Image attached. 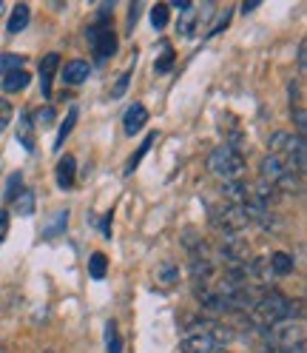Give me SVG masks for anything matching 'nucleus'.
I'll use <instances>...</instances> for the list:
<instances>
[{
	"label": "nucleus",
	"mask_w": 307,
	"mask_h": 353,
	"mask_svg": "<svg viewBox=\"0 0 307 353\" xmlns=\"http://www.w3.org/2000/svg\"><path fill=\"white\" fill-rule=\"evenodd\" d=\"M299 311H301L299 302H290L282 291H271V294L262 296L259 302H253V307H251V322H253L256 327H262V330H268L271 325H276V322H282V319H301Z\"/></svg>",
	"instance_id": "obj_1"
},
{
	"label": "nucleus",
	"mask_w": 307,
	"mask_h": 353,
	"mask_svg": "<svg viewBox=\"0 0 307 353\" xmlns=\"http://www.w3.org/2000/svg\"><path fill=\"white\" fill-rule=\"evenodd\" d=\"M268 154H276L279 160L288 163L296 174H304L307 168V145H304V137L299 134H288V131H276V134L268 140Z\"/></svg>",
	"instance_id": "obj_2"
},
{
	"label": "nucleus",
	"mask_w": 307,
	"mask_h": 353,
	"mask_svg": "<svg viewBox=\"0 0 307 353\" xmlns=\"http://www.w3.org/2000/svg\"><path fill=\"white\" fill-rule=\"evenodd\" d=\"M208 171L213 176H219L222 183L228 180H242L245 174V160H242V151H236L231 145H216L211 154H208Z\"/></svg>",
	"instance_id": "obj_3"
},
{
	"label": "nucleus",
	"mask_w": 307,
	"mask_h": 353,
	"mask_svg": "<svg viewBox=\"0 0 307 353\" xmlns=\"http://www.w3.org/2000/svg\"><path fill=\"white\" fill-rule=\"evenodd\" d=\"M268 353H284L304 345V322L301 319H282L265 330Z\"/></svg>",
	"instance_id": "obj_4"
},
{
	"label": "nucleus",
	"mask_w": 307,
	"mask_h": 353,
	"mask_svg": "<svg viewBox=\"0 0 307 353\" xmlns=\"http://www.w3.org/2000/svg\"><path fill=\"white\" fill-rule=\"evenodd\" d=\"M89 43H92L97 60H105V57H112L117 52V34H114L112 23H108L105 17H97L89 26Z\"/></svg>",
	"instance_id": "obj_5"
},
{
	"label": "nucleus",
	"mask_w": 307,
	"mask_h": 353,
	"mask_svg": "<svg viewBox=\"0 0 307 353\" xmlns=\"http://www.w3.org/2000/svg\"><path fill=\"white\" fill-rule=\"evenodd\" d=\"M290 171H293V168L284 163V160H279L276 154H268V157L259 163V180H265V183L276 185L282 176H284V174H290Z\"/></svg>",
	"instance_id": "obj_6"
},
{
	"label": "nucleus",
	"mask_w": 307,
	"mask_h": 353,
	"mask_svg": "<svg viewBox=\"0 0 307 353\" xmlns=\"http://www.w3.org/2000/svg\"><path fill=\"white\" fill-rule=\"evenodd\" d=\"M57 69H60V54L57 52H49L40 60V94L43 97H52V83H54Z\"/></svg>",
	"instance_id": "obj_7"
},
{
	"label": "nucleus",
	"mask_w": 307,
	"mask_h": 353,
	"mask_svg": "<svg viewBox=\"0 0 307 353\" xmlns=\"http://www.w3.org/2000/svg\"><path fill=\"white\" fill-rule=\"evenodd\" d=\"M148 123V108L142 103H134V105H128L125 108V114H123V128H125V134L128 137H134L137 131H142V125Z\"/></svg>",
	"instance_id": "obj_8"
},
{
	"label": "nucleus",
	"mask_w": 307,
	"mask_h": 353,
	"mask_svg": "<svg viewBox=\"0 0 307 353\" xmlns=\"http://www.w3.org/2000/svg\"><path fill=\"white\" fill-rule=\"evenodd\" d=\"M89 74H92V65L85 60H72V63H65V69H60V77L65 85H80L89 80Z\"/></svg>",
	"instance_id": "obj_9"
},
{
	"label": "nucleus",
	"mask_w": 307,
	"mask_h": 353,
	"mask_svg": "<svg viewBox=\"0 0 307 353\" xmlns=\"http://www.w3.org/2000/svg\"><path fill=\"white\" fill-rule=\"evenodd\" d=\"M222 194H225V203L245 205L251 200V183H245V180H228V183H222Z\"/></svg>",
	"instance_id": "obj_10"
},
{
	"label": "nucleus",
	"mask_w": 307,
	"mask_h": 353,
	"mask_svg": "<svg viewBox=\"0 0 307 353\" xmlns=\"http://www.w3.org/2000/svg\"><path fill=\"white\" fill-rule=\"evenodd\" d=\"M74 183H77V160L72 154H65V157L57 163V185L63 191H69V188H74Z\"/></svg>",
	"instance_id": "obj_11"
},
{
	"label": "nucleus",
	"mask_w": 307,
	"mask_h": 353,
	"mask_svg": "<svg viewBox=\"0 0 307 353\" xmlns=\"http://www.w3.org/2000/svg\"><path fill=\"white\" fill-rule=\"evenodd\" d=\"M216 347V342L208 334H188L180 342V353H211Z\"/></svg>",
	"instance_id": "obj_12"
},
{
	"label": "nucleus",
	"mask_w": 307,
	"mask_h": 353,
	"mask_svg": "<svg viewBox=\"0 0 307 353\" xmlns=\"http://www.w3.org/2000/svg\"><path fill=\"white\" fill-rule=\"evenodd\" d=\"M268 265H271L273 276H290V274L296 271V259H293V254H288V251L271 254V256H268Z\"/></svg>",
	"instance_id": "obj_13"
},
{
	"label": "nucleus",
	"mask_w": 307,
	"mask_h": 353,
	"mask_svg": "<svg viewBox=\"0 0 307 353\" xmlns=\"http://www.w3.org/2000/svg\"><path fill=\"white\" fill-rule=\"evenodd\" d=\"M29 80H32V74L26 69H20V72H12L6 77H0V88H3L6 94H17V92H23V88L29 85Z\"/></svg>",
	"instance_id": "obj_14"
},
{
	"label": "nucleus",
	"mask_w": 307,
	"mask_h": 353,
	"mask_svg": "<svg viewBox=\"0 0 307 353\" xmlns=\"http://www.w3.org/2000/svg\"><path fill=\"white\" fill-rule=\"evenodd\" d=\"M29 20H32V9L26 6V3H17L14 9H12V14H9V34H20L26 26H29Z\"/></svg>",
	"instance_id": "obj_15"
},
{
	"label": "nucleus",
	"mask_w": 307,
	"mask_h": 353,
	"mask_svg": "<svg viewBox=\"0 0 307 353\" xmlns=\"http://www.w3.org/2000/svg\"><path fill=\"white\" fill-rule=\"evenodd\" d=\"M17 143L23 145L26 151H34V123H32V114H20V123H17Z\"/></svg>",
	"instance_id": "obj_16"
},
{
	"label": "nucleus",
	"mask_w": 307,
	"mask_h": 353,
	"mask_svg": "<svg viewBox=\"0 0 307 353\" xmlns=\"http://www.w3.org/2000/svg\"><path fill=\"white\" fill-rule=\"evenodd\" d=\"M34 205H37V196H34V191L32 188H23L17 194V200H14V211L20 214V216H32L34 214Z\"/></svg>",
	"instance_id": "obj_17"
},
{
	"label": "nucleus",
	"mask_w": 307,
	"mask_h": 353,
	"mask_svg": "<svg viewBox=\"0 0 307 353\" xmlns=\"http://www.w3.org/2000/svg\"><path fill=\"white\" fill-rule=\"evenodd\" d=\"M77 117H80V112H77V108H69V114H65V120H63V125H60V137L54 140V148H63V143L69 140L72 128L77 125Z\"/></svg>",
	"instance_id": "obj_18"
},
{
	"label": "nucleus",
	"mask_w": 307,
	"mask_h": 353,
	"mask_svg": "<svg viewBox=\"0 0 307 353\" xmlns=\"http://www.w3.org/2000/svg\"><path fill=\"white\" fill-rule=\"evenodd\" d=\"M20 69H23V57L20 54H12V52L0 54V77H6L12 72H20Z\"/></svg>",
	"instance_id": "obj_19"
},
{
	"label": "nucleus",
	"mask_w": 307,
	"mask_h": 353,
	"mask_svg": "<svg viewBox=\"0 0 307 353\" xmlns=\"http://www.w3.org/2000/svg\"><path fill=\"white\" fill-rule=\"evenodd\" d=\"M168 20H171V9L165 3H157V6H151V26L154 29H165L168 26Z\"/></svg>",
	"instance_id": "obj_20"
},
{
	"label": "nucleus",
	"mask_w": 307,
	"mask_h": 353,
	"mask_svg": "<svg viewBox=\"0 0 307 353\" xmlns=\"http://www.w3.org/2000/svg\"><path fill=\"white\" fill-rule=\"evenodd\" d=\"M154 140H157V134H148L145 140H142V145L137 148V154H131V160H128V165H125V174H131V171H134L137 165H140V160L145 157V154L151 151V145H154Z\"/></svg>",
	"instance_id": "obj_21"
},
{
	"label": "nucleus",
	"mask_w": 307,
	"mask_h": 353,
	"mask_svg": "<svg viewBox=\"0 0 307 353\" xmlns=\"http://www.w3.org/2000/svg\"><path fill=\"white\" fill-rule=\"evenodd\" d=\"M105 268H108L105 254H92V256H89V274H92L94 279H103V276H105Z\"/></svg>",
	"instance_id": "obj_22"
},
{
	"label": "nucleus",
	"mask_w": 307,
	"mask_h": 353,
	"mask_svg": "<svg viewBox=\"0 0 307 353\" xmlns=\"http://www.w3.org/2000/svg\"><path fill=\"white\" fill-rule=\"evenodd\" d=\"M20 191H23V174L14 171V174L9 176V185H6V203H14Z\"/></svg>",
	"instance_id": "obj_23"
},
{
	"label": "nucleus",
	"mask_w": 307,
	"mask_h": 353,
	"mask_svg": "<svg viewBox=\"0 0 307 353\" xmlns=\"http://www.w3.org/2000/svg\"><path fill=\"white\" fill-rule=\"evenodd\" d=\"M54 117H57V114H54V108L46 105V108H37V112L32 114V123L40 125V128H49V125L54 123Z\"/></svg>",
	"instance_id": "obj_24"
},
{
	"label": "nucleus",
	"mask_w": 307,
	"mask_h": 353,
	"mask_svg": "<svg viewBox=\"0 0 307 353\" xmlns=\"http://www.w3.org/2000/svg\"><path fill=\"white\" fill-rule=\"evenodd\" d=\"M105 336H108V353H120L123 342H120V334H117V322H114V319L108 322V327H105Z\"/></svg>",
	"instance_id": "obj_25"
},
{
	"label": "nucleus",
	"mask_w": 307,
	"mask_h": 353,
	"mask_svg": "<svg viewBox=\"0 0 307 353\" xmlns=\"http://www.w3.org/2000/svg\"><path fill=\"white\" fill-rule=\"evenodd\" d=\"M12 117H14V105L6 97H0V131H6V125L12 123Z\"/></svg>",
	"instance_id": "obj_26"
},
{
	"label": "nucleus",
	"mask_w": 307,
	"mask_h": 353,
	"mask_svg": "<svg viewBox=\"0 0 307 353\" xmlns=\"http://www.w3.org/2000/svg\"><path fill=\"white\" fill-rule=\"evenodd\" d=\"M162 46H165V52H162V57H160L157 63H154V69H157L160 74H165V72H171V63H173V52L168 49V43H162Z\"/></svg>",
	"instance_id": "obj_27"
},
{
	"label": "nucleus",
	"mask_w": 307,
	"mask_h": 353,
	"mask_svg": "<svg viewBox=\"0 0 307 353\" xmlns=\"http://www.w3.org/2000/svg\"><path fill=\"white\" fill-rule=\"evenodd\" d=\"M65 223H69V211H60V214H57V219H54V223L49 225V231H46V234H43V236H46V239L57 236V234L63 231V225H65Z\"/></svg>",
	"instance_id": "obj_28"
},
{
	"label": "nucleus",
	"mask_w": 307,
	"mask_h": 353,
	"mask_svg": "<svg viewBox=\"0 0 307 353\" xmlns=\"http://www.w3.org/2000/svg\"><path fill=\"white\" fill-rule=\"evenodd\" d=\"M128 83H131V72H125L117 83H114V88H112V97L114 100H120V97H125V92H128Z\"/></svg>",
	"instance_id": "obj_29"
},
{
	"label": "nucleus",
	"mask_w": 307,
	"mask_h": 353,
	"mask_svg": "<svg viewBox=\"0 0 307 353\" xmlns=\"http://www.w3.org/2000/svg\"><path fill=\"white\" fill-rule=\"evenodd\" d=\"M160 279H162L165 285H171L173 279H177V265H173V262H165L162 268H160Z\"/></svg>",
	"instance_id": "obj_30"
},
{
	"label": "nucleus",
	"mask_w": 307,
	"mask_h": 353,
	"mask_svg": "<svg viewBox=\"0 0 307 353\" xmlns=\"http://www.w3.org/2000/svg\"><path fill=\"white\" fill-rule=\"evenodd\" d=\"M296 69H299V74H304V72H307V46H304V43H299V52H296Z\"/></svg>",
	"instance_id": "obj_31"
},
{
	"label": "nucleus",
	"mask_w": 307,
	"mask_h": 353,
	"mask_svg": "<svg viewBox=\"0 0 307 353\" xmlns=\"http://www.w3.org/2000/svg\"><path fill=\"white\" fill-rule=\"evenodd\" d=\"M6 234H9V211L0 208V242L6 239Z\"/></svg>",
	"instance_id": "obj_32"
},
{
	"label": "nucleus",
	"mask_w": 307,
	"mask_h": 353,
	"mask_svg": "<svg viewBox=\"0 0 307 353\" xmlns=\"http://www.w3.org/2000/svg\"><path fill=\"white\" fill-rule=\"evenodd\" d=\"M100 228H103V236H112V214H105V216H103Z\"/></svg>",
	"instance_id": "obj_33"
},
{
	"label": "nucleus",
	"mask_w": 307,
	"mask_h": 353,
	"mask_svg": "<svg viewBox=\"0 0 307 353\" xmlns=\"http://www.w3.org/2000/svg\"><path fill=\"white\" fill-rule=\"evenodd\" d=\"M168 9H180V12H191V3H188V0H173V3H171Z\"/></svg>",
	"instance_id": "obj_34"
},
{
	"label": "nucleus",
	"mask_w": 307,
	"mask_h": 353,
	"mask_svg": "<svg viewBox=\"0 0 307 353\" xmlns=\"http://www.w3.org/2000/svg\"><path fill=\"white\" fill-rule=\"evenodd\" d=\"M256 6H259V3H245V6H242V12H245V14H248V12H253V9H256Z\"/></svg>",
	"instance_id": "obj_35"
},
{
	"label": "nucleus",
	"mask_w": 307,
	"mask_h": 353,
	"mask_svg": "<svg viewBox=\"0 0 307 353\" xmlns=\"http://www.w3.org/2000/svg\"><path fill=\"white\" fill-rule=\"evenodd\" d=\"M211 353H231V350H225V347H213Z\"/></svg>",
	"instance_id": "obj_36"
},
{
	"label": "nucleus",
	"mask_w": 307,
	"mask_h": 353,
	"mask_svg": "<svg viewBox=\"0 0 307 353\" xmlns=\"http://www.w3.org/2000/svg\"><path fill=\"white\" fill-rule=\"evenodd\" d=\"M3 9H6V6H3V3H0V14H3Z\"/></svg>",
	"instance_id": "obj_37"
},
{
	"label": "nucleus",
	"mask_w": 307,
	"mask_h": 353,
	"mask_svg": "<svg viewBox=\"0 0 307 353\" xmlns=\"http://www.w3.org/2000/svg\"><path fill=\"white\" fill-rule=\"evenodd\" d=\"M0 353H6V347H3V345H0Z\"/></svg>",
	"instance_id": "obj_38"
},
{
	"label": "nucleus",
	"mask_w": 307,
	"mask_h": 353,
	"mask_svg": "<svg viewBox=\"0 0 307 353\" xmlns=\"http://www.w3.org/2000/svg\"><path fill=\"white\" fill-rule=\"evenodd\" d=\"M43 353H54V350H43Z\"/></svg>",
	"instance_id": "obj_39"
}]
</instances>
